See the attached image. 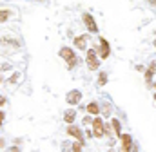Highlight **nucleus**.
<instances>
[{
	"label": "nucleus",
	"mask_w": 156,
	"mask_h": 152,
	"mask_svg": "<svg viewBox=\"0 0 156 152\" xmlns=\"http://www.w3.org/2000/svg\"><path fill=\"white\" fill-rule=\"evenodd\" d=\"M0 83H2V76H0Z\"/></svg>",
	"instance_id": "393cba45"
},
{
	"label": "nucleus",
	"mask_w": 156,
	"mask_h": 152,
	"mask_svg": "<svg viewBox=\"0 0 156 152\" xmlns=\"http://www.w3.org/2000/svg\"><path fill=\"white\" fill-rule=\"evenodd\" d=\"M93 136H96V138H104V134H105V129H104V121L100 119V118H94L93 119Z\"/></svg>",
	"instance_id": "7ed1b4c3"
},
{
	"label": "nucleus",
	"mask_w": 156,
	"mask_h": 152,
	"mask_svg": "<svg viewBox=\"0 0 156 152\" xmlns=\"http://www.w3.org/2000/svg\"><path fill=\"white\" fill-rule=\"evenodd\" d=\"M75 116H76V112H75L73 109H69V111H66V114H64V121H66V123H69V125H73Z\"/></svg>",
	"instance_id": "9b49d317"
},
{
	"label": "nucleus",
	"mask_w": 156,
	"mask_h": 152,
	"mask_svg": "<svg viewBox=\"0 0 156 152\" xmlns=\"http://www.w3.org/2000/svg\"><path fill=\"white\" fill-rule=\"evenodd\" d=\"M66 100H67V103H69V105H76L78 102L82 100V92L76 91V89H73V91H69V92H67Z\"/></svg>",
	"instance_id": "423d86ee"
},
{
	"label": "nucleus",
	"mask_w": 156,
	"mask_h": 152,
	"mask_svg": "<svg viewBox=\"0 0 156 152\" xmlns=\"http://www.w3.org/2000/svg\"><path fill=\"white\" fill-rule=\"evenodd\" d=\"M120 140H122V150L131 152V149H133V138H131L129 134H122Z\"/></svg>",
	"instance_id": "0eeeda50"
},
{
	"label": "nucleus",
	"mask_w": 156,
	"mask_h": 152,
	"mask_svg": "<svg viewBox=\"0 0 156 152\" xmlns=\"http://www.w3.org/2000/svg\"><path fill=\"white\" fill-rule=\"evenodd\" d=\"M85 43H87V36H85V35L75 38V45H76V49H80V51L85 49Z\"/></svg>",
	"instance_id": "1a4fd4ad"
},
{
	"label": "nucleus",
	"mask_w": 156,
	"mask_h": 152,
	"mask_svg": "<svg viewBox=\"0 0 156 152\" xmlns=\"http://www.w3.org/2000/svg\"><path fill=\"white\" fill-rule=\"evenodd\" d=\"M2 105H5V98H4V96H0V107H2Z\"/></svg>",
	"instance_id": "5701e85b"
},
{
	"label": "nucleus",
	"mask_w": 156,
	"mask_h": 152,
	"mask_svg": "<svg viewBox=\"0 0 156 152\" xmlns=\"http://www.w3.org/2000/svg\"><path fill=\"white\" fill-rule=\"evenodd\" d=\"M149 4H151V5H154V7H156V0H149Z\"/></svg>",
	"instance_id": "b1692460"
},
{
	"label": "nucleus",
	"mask_w": 156,
	"mask_h": 152,
	"mask_svg": "<svg viewBox=\"0 0 156 152\" xmlns=\"http://www.w3.org/2000/svg\"><path fill=\"white\" fill-rule=\"evenodd\" d=\"M4 118H5V114L0 111V127H2V123H4Z\"/></svg>",
	"instance_id": "aec40b11"
},
{
	"label": "nucleus",
	"mask_w": 156,
	"mask_h": 152,
	"mask_svg": "<svg viewBox=\"0 0 156 152\" xmlns=\"http://www.w3.org/2000/svg\"><path fill=\"white\" fill-rule=\"evenodd\" d=\"M60 56L67 62V69H73V67L76 65L78 58H76V54H75L73 49H69V47H62V49H60Z\"/></svg>",
	"instance_id": "f257e3e1"
},
{
	"label": "nucleus",
	"mask_w": 156,
	"mask_h": 152,
	"mask_svg": "<svg viewBox=\"0 0 156 152\" xmlns=\"http://www.w3.org/2000/svg\"><path fill=\"white\" fill-rule=\"evenodd\" d=\"M85 111H87L89 114H93V116H98V112H100V105L94 103V102H91V103L85 107Z\"/></svg>",
	"instance_id": "9d476101"
},
{
	"label": "nucleus",
	"mask_w": 156,
	"mask_h": 152,
	"mask_svg": "<svg viewBox=\"0 0 156 152\" xmlns=\"http://www.w3.org/2000/svg\"><path fill=\"white\" fill-rule=\"evenodd\" d=\"M111 152H113V150H111Z\"/></svg>",
	"instance_id": "cd10ccee"
},
{
	"label": "nucleus",
	"mask_w": 156,
	"mask_h": 152,
	"mask_svg": "<svg viewBox=\"0 0 156 152\" xmlns=\"http://www.w3.org/2000/svg\"><path fill=\"white\" fill-rule=\"evenodd\" d=\"M107 83V74L105 73H100V76H98V85H105Z\"/></svg>",
	"instance_id": "4468645a"
},
{
	"label": "nucleus",
	"mask_w": 156,
	"mask_h": 152,
	"mask_svg": "<svg viewBox=\"0 0 156 152\" xmlns=\"http://www.w3.org/2000/svg\"><path fill=\"white\" fill-rule=\"evenodd\" d=\"M83 123H93V119H91L89 116H85V118H83Z\"/></svg>",
	"instance_id": "412c9836"
},
{
	"label": "nucleus",
	"mask_w": 156,
	"mask_h": 152,
	"mask_svg": "<svg viewBox=\"0 0 156 152\" xmlns=\"http://www.w3.org/2000/svg\"><path fill=\"white\" fill-rule=\"evenodd\" d=\"M153 73H154L153 69H149V71L145 73V80H147V81H151V78H153Z\"/></svg>",
	"instance_id": "a211bd4d"
},
{
	"label": "nucleus",
	"mask_w": 156,
	"mask_h": 152,
	"mask_svg": "<svg viewBox=\"0 0 156 152\" xmlns=\"http://www.w3.org/2000/svg\"><path fill=\"white\" fill-rule=\"evenodd\" d=\"M154 45H156V42H154Z\"/></svg>",
	"instance_id": "bb28decb"
},
{
	"label": "nucleus",
	"mask_w": 156,
	"mask_h": 152,
	"mask_svg": "<svg viewBox=\"0 0 156 152\" xmlns=\"http://www.w3.org/2000/svg\"><path fill=\"white\" fill-rule=\"evenodd\" d=\"M11 16V11L9 9H0V22H7Z\"/></svg>",
	"instance_id": "f8f14e48"
},
{
	"label": "nucleus",
	"mask_w": 156,
	"mask_h": 152,
	"mask_svg": "<svg viewBox=\"0 0 156 152\" xmlns=\"http://www.w3.org/2000/svg\"><path fill=\"white\" fill-rule=\"evenodd\" d=\"M154 100H156V92H154Z\"/></svg>",
	"instance_id": "a878e982"
},
{
	"label": "nucleus",
	"mask_w": 156,
	"mask_h": 152,
	"mask_svg": "<svg viewBox=\"0 0 156 152\" xmlns=\"http://www.w3.org/2000/svg\"><path fill=\"white\" fill-rule=\"evenodd\" d=\"M111 123H113V129H115V134H116V136H122V132H120V121H118V119H113Z\"/></svg>",
	"instance_id": "ddd939ff"
},
{
	"label": "nucleus",
	"mask_w": 156,
	"mask_h": 152,
	"mask_svg": "<svg viewBox=\"0 0 156 152\" xmlns=\"http://www.w3.org/2000/svg\"><path fill=\"white\" fill-rule=\"evenodd\" d=\"M71 152H82V143H80V141L73 143V145H71Z\"/></svg>",
	"instance_id": "2eb2a0df"
},
{
	"label": "nucleus",
	"mask_w": 156,
	"mask_h": 152,
	"mask_svg": "<svg viewBox=\"0 0 156 152\" xmlns=\"http://www.w3.org/2000/svg\"><path fill=\"white\" fill-rule=\"evenodd\" d=\"M85 62H87V67L91 71H96L100 62H98V56H96V49H87V56H85Z\"/></svg>",
	"instance_id": "f03ea898"
},
{
	"label": "nucleus",
	"mask_w": 156,
	"mask_h": 152,
	"mask_svg": "<svg viewBox=\"0 0 156 152\" xmlns=\"http://www.w3.org/2000/svg\"><path fill=\"white\" fill-rule=\"evenodd\" d=\"M83 24L87 26V29L91 31V33H98V26H96V22H94V18L89 15V13H83Z\"/></svg>",
	"instance_id": "20e7f679"
},
{
	"label": "nucleus",
	"mask_w": 156,
	"mask_h": 152,
	"mask_svg": "<svg viewBox=\"0 0 156 152\" xmlns=\"http://www.w3.org/2000/svg\"><path fill=\"white\" fill-rule=\"evenodd\" d=\"M109 51H111V47H109L107 40L105 38H100V56L102 58H107L109 56Z\"/></svg>",
	"instance_id": "6e6552de"
},
{
	"label": "nucleus",
	"mask_w": 156,
	"mask_h": 152,
	"mask_svg": "<svg viewBox=\"0 0 156 152\" xmlns=\"http://www.w3.org/2000/svg\"><path fill=\"white\" fill-rule=\"evenodd\" d=\"M0 69H2V71H7V69H11V65H9V64H2Z\"/></svg>",
	"instance_id": "6ab92c4d"
},
{
	"label": "nucleus",
	"mask_w": 156,
	"mask_h": 152,
	"mask_svg": "<svg viewBox=\"0 0 156 152\" xmlns=\"http://www.w3.org/2000/svg\"><path fill=\"white\" fill-rule=\"evenodd\" d=\"M104 114H105V116H111V105H109V103L104 105Z\"/></svg>",
	"instance_id": "f3484780"
},
{
	"label": "nucleus",
	"mask_w": 156,
	"mask_h": 152,
	"mask_svg": "<svg viewBox=\"0 0 156 152\" xmlns=\"http://www.w3.org/2000/svg\"><path fill=\"white\" fill-rule=\"evenodd\" d=\"M67 134H69V136H73L76 141H80V143L83 145V132L78 129L76 125H69V127H67Z\"/></svg>",
	"instance_id": "39448f33"
},
{
	"label": "nucleus",
	"mask_w": 156,
	"mask_h": 152,
	"mask_svg": "<svg viewBox=\"0 0 156 152\" xmlns=\"http://www.w3.org/2000/svg\"><path fill=\"white\" fill-rule=\"evenodd\" d=\"M18 78H20V74H18V73H15V74L9 78V83H16V81H18Z\"/></svg>",
	"instance_id": "dca6fc26"
},
{
	"label": "nucleus",
	"mask_w": 156,
	"mask_h": 152,
	"mask_svg": "<svg viewBox=\"0 0 156 152\" xmlns=\"http://www.w3.org/2000/svg\"><path fill=\"white\" fill-rule=\"evenodd\" d=\"M9 152H20V149H18V147H11V149H9Z\"/></svg>",
	"instance_id": "4be33fe9"
}]
</instances>
